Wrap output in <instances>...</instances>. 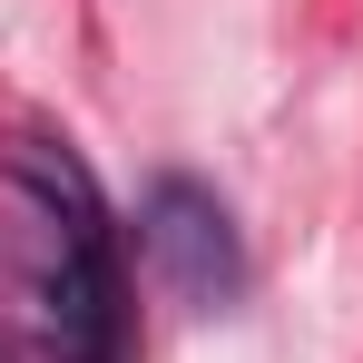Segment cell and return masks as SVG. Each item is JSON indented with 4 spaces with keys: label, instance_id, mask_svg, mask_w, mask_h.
I'll use <instances>...</instances> for the list:
<instances>
[{
    "label": "cell",
    "instance_id": "cell-1",
    "mask_svg": "<svg viewBox=\"0 0 363 363\" xmlns=\"http://www.w3.org/2000/svg\"><path fill=\"white\" fill-rule=\"evenodd\" d=\"M138 265L157 275V295L186 304V314H226L245 295V245L226 196L196 177H157L138 196Z\"/></svg>",
    "mask_w": 363,
    "mask_h": 363
},
{
    "label": "cell",
    "instance_id": "cell-2",
    "mask_svg": "<svg viewBox=\"0 0 363 363\" xmlns=\"http://www.w3.org/2000/svg\"><path fill=\"white\" fill-rule=\"evenodd\" d=\"M40 324L60 363H128V304L108 265V226H60L50 275H40Z\"/></svg>",
    "mask_w": 363,
    "mask_h": 363
}]
</instances>
